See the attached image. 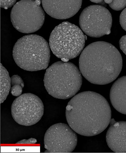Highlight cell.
<instances>
[{
	"mask_svg": "<svg viewBox=\"0 0 126 153\" xmlns=\"http://www.w3.org/2000/svg\"><path fill=\"white\" fill-rule=\"evenodd\" d=\"M126 1H112L109 5L113 10L119 11L124 9L126 7Z\"/></svg>",
	"mask_w": 126,
	"mask_h": 153,
	"instance_id": "9a60e30c",
	"label": "cell"
},
{
	"mask_svg": "<svg viewBox=\"0 0 126 153\" xmlns=\"http://www.w3.org/2000/svg\"><path fill=\"white\" fill-rule=\"evenodd\" d=\"M91 2L98 4L102 5H104L106 3L104 1H90Z\"/></svg>",
	"mask_w": 126,
	"mask_h": 153,
	"instance_id": "ffe728a7",
	"label": "cell"
},
{
	"mask_svg": "<svg viewBox=\"0 0 126 153\" xmlns=\"http://www.w3.org/2000/svg\"><path fill=\"white\" fill-rule=\"evenodd\" d=\"M85 36L77 26L63 22L51 33L49 43L53 54L57 57L68 61L76 57L83 51Z\"/></svg>",
	"mask_w": 126,
	"mask_h": 153,
	"instance_id": "5b68a950",
	"label": "cell"
},
{
	"mask_svg": "<svg viewBox=\"0 0 126 153\" xmlns=\"http://www.w3.org/2000/svg\"><path fill=\"white\" fill-rule=\"evenodd\" d=\"M66 115L74 131L91 137L105 130L111 122V111L105 97L97 93L86 91L77 94L68 102Z\"/></svg>",
	"mask_w": 126,
	"mask_h": 153,
	"instance_id": "6da1fadb",
	"label": "cell"
},
{
	"mask_svg": "<svg viewBox=\"0 0 126 153\" xmlns=\"http://www.w3.org/2000/svg\"><path fill=\"white\" fill-rule=\"evenodd\" d=\"M79 23L82 30L88 36L98 38L110 33L112 18L110 11L105 7L93 5L83 11Z\"/></svg>",
	"mask_w": 126,
	"mask_h": 153,
	"instance_id": "52a82bcc",
	"label": "cell"
},
{
	"mask_svg": "<svg viewBox=\"0 0 126 153\" xmlns=\"http://www.w3.org/2000/svg\"><path fill=\"white\" fill-rule=\"evenodd\" d=\"M126 8L122 11L120 16V24L122 27L126 31Z\"/></svg>",
	"mask_w": 126,
	"mask_h": 153,
	"instance_id": "2e32d148",
	"label": "cell"
},
{
	"mask_svg": "<svg viewBox=\"0 0 126 153\" xmlns=\"http://www.w3.org/2000/svg\"><path fill=\"white\" fill-rule=\"evenodd\" d=\"M13 55L16 64L22 69L31 72L44 70L50 62L49 46L39 35H28L15 43Z\"/></svg>",
	"mask_w": 126,
	"mask_h": 153,
	"instance_id": "277c9868",
	"label": "cell"
},
{
	"mask_svg": "<svg viewBox=\"0 0 126 153\" xmlns=\"http://www.w3.org/2000/svg\"><path fill=\"white\" fill-rule=\"evenodd\" d=\"M126 35L122 36L120 39L119 42L120 48L123 53L126 54Z\"/></svg>",
	"mask_w": 126,
	"mask_h": 153,
	"instance_id": "ac0fdd59",
	"label": "cell"
},
{
	"mask_svg": "<svg viewBox=\"0 0 126 153\" xmlns=\"http://www.w3.org/2000/svg\"><path fill=\"white\" fill-rule=\"evenodd\" d=\"M11 87V79L7 69L1 64V103L7 99Z\"/></svg>",
	"mask_w": 126,
	"mask_h": 153,
	"instance_id": "4fadbf2b",
	"label": "cell"
},
{
	"mask_svg": "<svg viewBox=\"0 0 126 153\" xmlns=\"http://www.w3.org/2000/svg\"><path fill=\"white\" fill-rule=\"evenodd\" d=\"M110 99L113 108L120 113L126 114V76L119 79L111 89Z\"/></svg>",
	"mask_w": 126,
	"mask_h": 153,
	"instance_id": "7c38bea8",
	"label": "cell"
},
{
	"mask_svg": "<svg viewBox=\"0 0 126 153\" xmlns=\"http://www.w3.org/2000/svg\"><path fill=\"white\" fill-rule=\"evenodd\" d=\"M83 83L81 73L70 62H56L48 68L44 78V85L49 94L58 99L66 100L75 95Z\"/></svg>",
	"mask_w": 126,
	"mask_h": 153,
	"instance_id": "3957f363",
	"label": "cell"
},
{
	"mask_svg": "<svg viewBox=\"0 0 126 153\" xmlns=\"http://www.w3.org/2000/svg\"><path fill=\"white\" fill-rule=\"evenodd\" d=\"M43 9L49 15L57 19L70 18L81 8L82 1H41Z\"/></svg>",
	"mask_w": 126,
	"mask_h": 153,
	"instance_id": "30bf717a",
	"label": "cell"
},
{
	"mask_svg": "<svg viewBox=\"0 0 126 153\" xmlns=\"http://www.w3.org/2000/svg\"><path fill=\"white\" fill-rule=\"evenodd\" d=\"M40 1H21L11 10V22L19 32L29 33L40 29L43 24L45 14Z\"/></svg>",
	"mask_w": 126,
	"mask_h": 153,
	"instance_id": "8992f818",
	"label": "cell"
},
{
	"mask_svg": "<svg viewBox=\"0 0 126 153\" xmlns=\"http://www.w3.org/2000/svg\"><path fill=\"white\" fill-rule=\"evenodd\" d=\"M16 2V1H1V7L7 9L14 5Z\"/></svg>",
	"mask_w": 126,
	"mask_h": 153,
	"instance_id": "e0dca14e",
	"label": "cell"
},
{
	"mask_svg": "<svg viewBox=\"0 0 126 153\" xmlns=\"http://www.w3.org/2000/svg\"><path fill=\"white\" fill-rule=\"evenodd\" d=\"M77 142V135L71 127L66 124L58 123L53 125L45 134V152L50 153H70L75 149Z\"/></svg>",
	"mask_w": 126,
	"mask_h": 153,
	"instance_id": "9c48e42d",
	"label": "cell"
},
{
	"mask_svg": "<svg viewBox=\"0 0 126 153\" xmlns=\"http://www.w3.org/2000/svg\"><path fill=\"white\" fill-rule=\"evenodd\" d=\"M106 139L109 148L117 153H126V122L111 119Z\"/></svg>",
	"mask_w": 126,
	"mask_h": 153,
	"instance_id": "8fae6325",
	"label": "cell"
},
{
	"mask_svg": "<svg viewBox=\"0 0 126 153\" xmlns=\"http://www.w3.org/2000/svg\"><path fill=\"white\" fill-rule=\"evenodd\" d=\"M37 142V140L34 138H31L28 140H24L19 141L17 144H35Z\"/></svg>",
	"mask_w": 126,
	"mask_h": 153,
	"instance_id": "d6986e66",
	"label": "cell"
},
{
	"mask_svg": "<svg viewBox=\"0 0 126 153\" xmlns=\"http://www.w3.org/2000/svg\"><path fill=\"white\" fill-rule=\"evenodd\" d=\"M112 1H105V2L106 3H107L108 4H110L112 2Z\"/></svg>",
	"mask_w": 126,
	"mask_h": 153,
	"instance_id": "44dd1931",
	"label": "cell"
},
{
	"mask_svg": "<svg viewBox=\"0 0 126 153\" xmlns=\"http://www.w3.org/2000/svg\"><path fill=\"white\" fill-rule=\"evenodd\" d=\"M44 108L41 99L34 94L27 93L17 98L11 107V113L14 120L25 126L36 124L41 120Z\"/></svg>",
	"mask_w": 126,
	"mask_h": 153,
	"instance_id": "ba28073f",
	"label": "cell"
},
{
	"mask_svg": "<svg viewBox=\"0 0 126 153\" xmlns=\"http://www.w3.org/2000/svg\"><path fill=\"white\" fill-rule=\"evenodd\" d=\"M11 93L15 97H19L21 95L22 88L24 87V83L21 77L17 75H15L11 78Z\"/></svg>",
	"mask_w": 126,
	"mask_h": 153,
	"instance_id": "5bb4252c",
	"label": "cell"
},
{
	"mask_svg": "<svg viewBox=\"0 0 126 153\" xmlns=\"http://www.w3.org/2000/svg\"><path fill=\"white\" fill-rule=\"evenodd\" d=\"M80 71L91 83L109 84L119 76L122 67V56L116 47L109 43L98 41L87 46L79 60Z\"/></svg>",
	"mask_w": 126,
	"mask_h": 153,
	"instance_id": "7a4b0ae2",
	"label": "cell"
}]
</instances>
